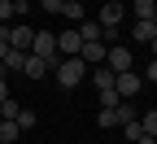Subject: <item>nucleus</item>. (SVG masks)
<instances>
[{"mask_svg": "<svg viewBox=\"0 0 157 144\" xmlns=\"http://www.w3.org/2000/svg\"><path fill=\"white\" fill-rule=\"evenodd\" d=\"M153 22H157V13H153Z\"/></svg>", "mask_w": 157, "mask_h": 144, "instance_id": "7c9ffc66", "label": "nucleus"}, {"mask_svg": "<svg viewBox=\"0 0 157 144\" xmlns=\"http://www.w3.org/2000/svg\"><path fill=\"white\" fill-rule=\"evenodd\" d=\"M131 39H140V44H153V39H157V22H135V26H131Z\"/></svg>", "mask_w": 157, "mask_h": 144, "instance_id": "1a4fd4ad", "label": "nucleus"}, {"mask_svg": "<svg viewBox=\"0 0 157 144\" xmlns=\"http://www.w3.org/2000/svg\"><path fill=\"white\" fill-rule=\"evenodd\" d=\"M118 105H122V96H118L113 88H109V92H101V109H118Z\"/></svg>", "mask_w": 157, "mask_h": 144, "instance_id": "aec40b11", "label": "nucleus"}, {"mask_svg": "<svg viewBox=\"0 0 157 144\" xmlns=\"http://www.w3.org/2000/svg\"><path fill=\"white\" fill-rule=\"evenodd\" d=\"M105 53H109V44H105V39H92V44H83V53H78V57H83L87 66H101V61H105Z\"/></svg>", "mask_w": 157, "mask_h": 144, "instance_id": "6e6552de", "label": "nucleus"}, {"mask_svg": "<svg viewBox=\"0 0 157 144\" xmlns=\"http://www.w3.org/2000/svg\"><path fill=\"white\" fill-rule=\"evenodd\" d=\"M122 13H127V9L118 5V0L101 5V18H96V22H101V31H105V35H113V31H118V22H122Z\"/></svg>", "mask_w": 157, "mask_h": 144, "instance_id": "39448f33", "label": "nucleus"}, {"mask_svg": "<svg viewBox=\"0 0 157 144\" xmlns=\"http://www.w3.org/2000/svg\"><path fill=\"white\" fill-rule=\"evenodd\" d=\"M122 131H127V140H144V127H140V118H135V122H127Z\"/></svg>", "mask_w": 157, "mask_h": 144, "instance_id": "4be33fe9", "label": "nucleus"}, {"mask_svg": "<svg viewBox=\"0 0 157 144\" xmlns=\"http://www.w3.org/2000/svg\"><path fill=\"white\" fill-rule=\"evenodd\" d=\"M39 5H44L48 13H61V9H66V0H39Z\"/></svg>", "mask_w": 157, "mask_h": 144, "instance_id": "b1692460", "label": "nucleus"}, {"mask_svg": "<svg viewBox=\"0 0 157 144\" xmlns=\"http://www.w3.org/2000/svg\"><path fill=\"white\" fill-rule=\"evenodd\" d=\"M31 53L44 61L48 70H57V66H61V53H57V35H52V31H35V44H31Z\"/></svg>", "mask_w": 157, "mask_h": 144, "instance_id": "f03ea898", "label": "nucleus"}, {"mask_svg": "<svg viewBox=\"0 0 157 144\" xmlns=\"http://www.w3.org/2000/svg\"><path fill=\"white\" fill-rule=\"evenodd\" d=\"M66 18H70V22L78 26V22H87V18H83V5H78V0H66V9H61Z\"/></svg>", "mask_w": 157, "mask_h": 144, "instance_id": "dca6fc26", "label": "nucleus"}, {"mask_svg": "<svg viewBox=\"0 0 157 144\" xmlns=\"http://www.w3.org/2000/svg\"><path fill=\"white\" fill-rule=\"evenodd\" d=\"M113 79H118V74H113L109 66H101V70H92V83L101 88V92H109V88H113Z\"/></svg>", "mask_w": 157, "mask_h": 144, "instance_id": "ddd939ff", "label": "nucleus"}, {"mask_svg": "<svg viewBox=\"0 0 157 144\" xmlns=\"http://www.w3.org/2000/svg\"><path fill=\"white\" fill-rule=\"evenodd\" d=\"M96 127H118V109H101V114H96Z\"/></svg>", "mask_w": 157, "mask_h": 144, "instance_id": "6ab92c4d", "label": "nucleus"}, {"mask_svg": "<svg viewBox=\"0 0 157 144\" xmlns=\"http://www.w3.org/2000/svg\"><path fill=\"white\" fill-rule=\"evenodd\" d=\"M44 70H48V66H44V61H39L35 53H26V70H22V74H26V79H39V74H44Z\"/></svg>", "mask_w": 157, "mask_h": 144, "instance_id": "2eb2a0df", "label": "nucleus"}, {"mask_svg": "<svg viewBox=\"0 0 157 144\" xmlns=\"http://www.w3.org/2000/svg\"><path fill=\"white\" fill-rule=\"evenodd\" d=\"M105 66H109L113 74H127V70H131V48H127V44H109Z\"/></svg>", "mask_w": 157, "mask_h": 144, "instance_id": "7ed1b4c3", "label": "nucleus"}, {"mask_svg": "<svg viewBox=\"0 0 157 144\" xmlns=\"http://www.w3.org/2000/svg\"><path fill=\"white\" fill-rule=\"evenodd\" d=\"M148 83H157V57L148 61Z\"/></svg>", "mask_w": 157, "mask_h": 144, "instance_id": "393cba45", "label": "nucleus"}, {"mask_svg": "<svg viewBox=\"0 0 157 144\" xmlns=\"http://www.w3.org/2000/svg\"><path fill=\"white\" fill-rule=\"evenodd\" d=\"M5 100H9V88H5V79H0V105H5Z\"/></svg>", "mask_w": 157, "mask_h": 144, "instance_id": "a878e982", "label": "nucleus"}, {"mask_svg": "<svg viewBox=\"0 0 157 144\" xmlns=\"http://www.w3.org/2000/svg\"><path fill=\"white\" fill-rule=\"evenodd\" d=\"M57 53H61V57H78V53H83L78 26H70V31H61V35H57Z\"/></svg>", "mask_w": 157, "mask_h": 144, "instance_id": "423d86ee", "label": "nucleus"}, {"mask_svg": "<svg viewBox=\"0 0 157 144\" xmlns=\"http://www.w3.org/2000/svg\"><path fill=\"white\" fill-rule=\"evenodd\" d=\"M9 44H13L17 53H31V44H35V31H31V26H22V22H17V26H9Z\"/></svg>", "mask_w": 157, "mask_h": 144, "instance_id": "0eeeda50", "label": "nucleus"}, {"mask_svg": "<svg viewBox=\"0 0 157 144\" xmlns=\"http://www.w3.org/2000/svg\"><path fill=\"white\" fill-rule=\"evenodd\" d=\"M135 22H153V13H157V0H135Z\"/></svg>", "mask_w": 157, "mask_h": 144, "instance_id": "9b49d317", "label": "nucleus"}, {"mask_svg": "<svg viewBox=\"0 0 157 144\" xmlns=\"http://www.w3.org/2000/svg\"><path fill=\"white\" fill-rule=\"evenodd\" d=\"M13 5H22V0H13Z\"/></svg>", "mask_w": 157, "mask_h": 144, "instance_id": "c756f323", "label": "nucleus"}, {"mask_svg": "<svg viewBox=\"0 0 157 144\" xmlns=\"http://www.w3.org/2000/svg\"><path fill=\"white\" fill-rule=\"evenodd\" d=\"M17 135H22V127H17V122H0V144H13Z\"/></svg>", "mask_w": 157, "mask_h": 144, "instance_id": "f3484780", "label": "nucleus"}, {"mask_svg": "<svg viewBox=\"0 0 157 144\" xmlns=\"http://www.w3.org/2000/svg\"><path fill=\"white\" fill-rule=\"evenodd\" d=\"M140 88H144V79L135 74V70H127V74H118V79H113V92L122 96V100H131V96H140Z\"/></svg>", "mask_w": 157, "mask_h": 144, "instance_id": "20e7f679", "label": "nucleus"}, {"mask_svg": "<svg viewBox=\"0 0 157 144\" xmlns=\"http://www.w3.org/2000/svg\"><path fill=\"white\" fill-rule=\"evenodd\" d=\"M22 70H26V53L9 48V57H5V74H22Z\"/></svg>", "mask_w": 157, "mask_h": 144, "instance_id": "9d476101", "label": "nucleus"}, {"mask_svg": "<svg viewBox=\"0 0 157 144\" xmlns=\"http://www.w3.org/2000/svg\"><path fill=\"white\" fill-rule=\"evenodd\" d=\"M135 144H157V135H144V140H135Z\"/></svg>", "mask_w": 157, "mask_h": 144, "instance_id": "bb28decb", "label": "nucleus"}, {"mask_svg": "<svg viewBox=\"0 0 157 144\" xmlns=\"http://www.w3.org/2000/svg\"><path fill=\"white\" fill-rule=\"evenodd\" d=\"M0 79H5V66H0Z\"/></svg>", "mask_w": 157, "mask_h": 144, "instance_id": "c85d7f7f", "label": "nucleus"}, {"mask_svg": "<svg viewBox=\"0 0 157 144\" xmlns=\"http://www.w3.org/2000/svg\"><path fill=\"white\" fill-rule=\"evenodd\" d=\"M13 122H17V127H22V131H31V127H35V114H31V109H22V114L13 118Z\"/></svg>", "mask_w": 157, "mask_h": 144, "instance_id": "5701e85b", "label": "nucleus"}, {"mask_svg": "<svg viewBox=\"0 0 157 144\" xmlns=\"http://www.w3.org/2000/svg\"><path fill=\"white\" fill-rule=\"evenodd\" d=\"M140 127H144V135H157V109H144L140 114Z\"/></svg>", "mask_w": 157, "mask_h": 144, "instance_id": "a211bd4d", "label": "nucleus"}, {"mask_svg": "<svg viewBox=\"0 0 157 144\" xmlns=\"http://www.w3.org/2000/svg\"><path fill=\"white\" fill-rule=\"evenodd\" d=\"M140 118V109L131 105V100H122V105H118V127H127V122H135Z\"/></svg>", "mask_w": 157, "mask_h": 144, "instance_id": "4468645a", "label": "nucleus"}, {"mask_svg": "<svg viewBox=\"0 0 157 144\" xmlns=\"http://www.w3.org/2000/svg\"><path fill=\"white\" fill-rule=\"evenodd\" d=\"M0 114H5V122H13L17 114H22V105H17V100L9 96V100H5V105H0Z\"/></svg>", "mask_w": 157, "mask_h": 144, "instance_id": "412c9836", "label": "nucleus"}, {"mask_svg": "<svg viewBox=\"0 0 157 144\" xmlns=\"http://www.w3.org/2000/svg\"><path fill=\"white\" fill-rule=\"evenodd\" d=\"M78 39H83V44H92V39H105L101 22H78Z\"/></svg>", "mask_w": 157, "mask_h": 144, "instance_id": "f8f14e48", "label": "nucleus"}, {"mask_svg": "<svg viewBox=\"0 0 157 144\" xmlns=\"http://www.w3.org/2000/svg\"><path fill=\"white\" fill-rule=\"evenodd\" d=\"M87 74H92V66H87L83 57H61V66H57V83H61V88H78Z\"/></svg>", "mask_w": 157, "mask_h": 144, "instance_id": "f257e3e1", "label": "nucleus"}, {"mask_svg": "<svg viewBox=\"0 0 157 144\" xmlns=\"http://www.w3.org/2000/svg\"><path fill=\"white\" fill-rule=\"evenodd\" d=\"M148 53H153V57H157V39H153V44H148Z\"/></svg>", "mask_w": 157, "mask_h": 144, "instance_id": "cd10ccee", "label": "nucleus"}]
</instances>
